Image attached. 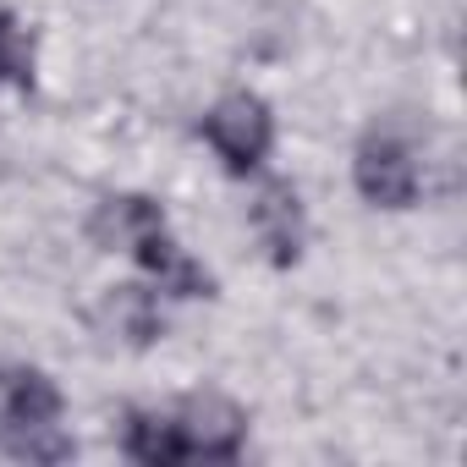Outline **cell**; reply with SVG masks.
<instances>
[{
  "label": "cell",
  "mask_w": 467,
  "mask_h": 467,
  "mask_svg": "<svg viewBox=\"0 0 467 467\" xmlns=\"http://www.w3.org/2000/svg\"><path fill=\"white\" fill-rule=\"evenodd\" d=\"M154 225H165V209L154 203V198H143V192H116V198H105L99 209H94V243L99 248H132L138 237H143V231H154Z\"/></svg>",
  "instance_id": "obj_7"
},
{
  "label": "cell",
  "mask_w": 467,
  "mask_h": 467,
  "mask_svg": "<svg viewBox=\"0 0 467 467\" xmlns=\"http://www.w3.org/2000/svg\"><path fill=\"white\" fill-rule=\"evenodd\" d=\"M0 445H6V456H17V462H67V456L78 451L61 423H39V429L0 434Z\"/></svg>",
  "instance_id": "obj_11"
},
{
  "label": "cell",
  "mask_w": 467,
  "mask_h": 467,
  "mask_svg": "<svg viewBox=\"0 0 467 467\" xmlns=\"http://www.w3.org/2000/svg\"><path fill=\"white\" fill-rule=\"evenodd\" d=\"M0 83L34 88V34L0 6Z\"/></svg>",
  "instance_id": "obj_10"
},
{
  "label": "cell",
  "mask_w": 467,
  "mask_h": 467,
  "mask_svg": "<svg viewBox=\"0 0 467 467\" xmlns=\"http://www.w3.org/2000/svg\"><path fill=\"white\" fill-rule=\"evenodd\" d=\"M254 231H259V243L270 254V265L292 270L303 259V243H308V220H303V198L292 182L270 176L259 192H254Z\"/></svg>",
  "instance_id": "obj_4"
},
{
  "label": "cell",
  "mask_w": 467,
  "mask_h": 467,
  "mask_svg": "<svg viewBox=\"0 0 467 467\" xmlns=\"http://www.w3.org/2000/svg\"><path fill=\"white\" fill-rule=\"evenodd\" d=\"M39 423H61V390L45 368H0V434L17 429H39Z\"/></svg>",
  "instance_id": "obj_6"
},
{
  "label": "cell",
  "mask_w": 467,
  "mask_h": 467,
  "mask_svg": "<svg viewBox=\"0 0 467 467\" xmlns=\"http://www.w3.org/2000/svg\"><path fill=\"white\" fill-rule=\"evenodd\" d=\"M176 429H182V445H187V462H237L243 456V440H248V412L231 401V396H187L182 412H176Z\"/></svg>",
  "instance_id": "obj_3"
},
{
  "label": "cell",
  "mask_w": 467,
  "mask_h": 467,
  "mask_svg": "<svg viewBox=\"0 0 467 467\" xmlns=\"http://www.w3.org/2000/svg\"><path fill=\"white\" fill-rule=\"evenodd\" d=\"M143 270H149V281H154V292H165V297H209L214 292V281H209V270L187 254V248H176L171 243V231L165 225H154V231H143V237L127 248Z\"/></svg>",
  "instance_id": "obj_5"
},
{
  "label": "cell",
  "mask_w": 467,
  "mask_h": 467,
  "mask_svg": "<svg viewBox=\"0 0 467 467\" xmlns=\"http://www.w3.org/2000/svg\"><path fill=\"white\" fill-rule=\"evenodd\" d=\"M203 138H209V149L220 154V165L231 176H248V171L265 165V154L275 143V116L259 94H225L203 116Z\"/></svg>",
  "instance_id": "obj_1"
},
{
  "label": "cell",
  "mask_w": 467,
  "mask_h": 467,
  "mask_svg": "<svg viewBox=\"0 0 467 467\" xmlns=\"http://www.w3.org/2000/svg\"><path fill=\"white\" fill-rule=\"evenodd\" d=\"M352 182L358 192L374 203V209H412L418 192H423V171L412 160V149L390 132H368L358 143V160H352Z\"/></svg>",
  "instance_id": "obj_2"
},
{
  "label": "cell",
  "mask_w": 467,
  "mask_h": 467,
  "mask_svg": "<svg viewBox=\"0 0 467 467\" xmlns=\"http://www.w3.org/2000/svg\"><path fill=\"white\" fill-rule=\"evenodd\" d=\"M105 325L132 341V347H149L165 336V308H160V292L154 286H110L105 292Z\"/></svg>",
  "instance_id": "obj_8"
},
{
  "label": "cell",
  "mask_w": 467,
  "mask_h": 467,
  "mask_svg": "<svg viewBox=\"0 0 467 467\" xmlns=\"http://www.w3.org/2000/svg\"><path fill=\"white\" fill-rule=\"evenodd\" d=\"M121 451H127L132 462H143V467H176V462H187L182 429H176V418H165V412H127V423H121Z\"/></svg>",
  "instance_id": "obj_9"
}]
</instances>
